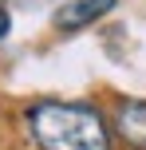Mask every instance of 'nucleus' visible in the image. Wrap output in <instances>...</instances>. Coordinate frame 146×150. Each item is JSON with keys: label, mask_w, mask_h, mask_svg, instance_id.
Returning a JSON list of instances; mask_svg holds the SVG:
<instances>
[{"label": "nucleus", "mask_w": 146, "mask_h": 150, "mask_svg": "<svg viewBox=\"0 0 146 150\" xmlns=\"http://www.w3.org/2000/svg\"><path fill=\"white\" fill-rule=\"evenodd\" d=\"M115 4H118V0H71V4H63L59 12L51 16V24L59 32H79V28H87V24L103 20Z\"/></svg>", "instance_id": "7ed1b4c3"}, {"label": "nucleus", "mask_w": 146, "mask_h": 150, "mask_svg": "<svg viewBox=\"0 0 146 150\" xmlns=\"http://www.w3.org/2000/svg\"><path fill=\"white\" fill-rule=\"evenodd\" d=\"M28 130L39 150H111V127L87 103H36Z\"/></svg>", "instance_id": "f257e3e1"}, {"label": "nucleus", "mask_w": 146, "mask_h": 150, "mask_svg": "<svg viewBox=\"0 0 146 150\" xmlns=\"http://www.w3.org/2000/svg\"><path fill=\"white\" fill-rule=\"evenodd\" d=\"M115 134L130 150H146V99H123L115 107Z\"/></svg>", "instance_id": "f03ea898"}, {"label": "nucleus", "mask_w": 146, "mask_h": 150, "mask_svg": "<svg viewBox=\"0 0 146 150\" xmlns=\"http://www.w3.org/2000/svg\"><path fill=\"white\" fill-rule=\"evenodd\" d=\"M8 28H12V16H8V12H4V8H0V40H4V36H8Z\"/></svg>", "instance_id": "20e7f679"}]
</instances>
